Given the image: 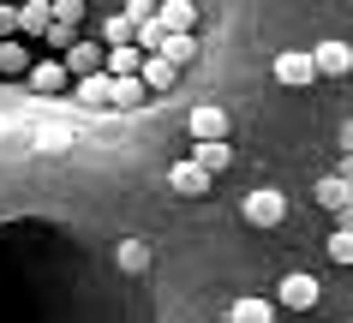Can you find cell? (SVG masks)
I'll return each instance as SVG.
<instances>
[{
    "mask_svg": "<svg viewBox=\"0 0 353 323\" xmlns=\"http://www.w3.org/2000/svg\"><path fill=\"white\" fill-rule=\"evenodd\" d=\"M240 216L252 222V228H281V222H288V198H281L276 186H258V191L240 198Z\"/></svg>",
    "mask_w": 353,
    "mask_h": 323,
    "instance_id": "6da1fadb",
    "label": "cell"
},
{
    "mask_svg": "<svg viewBox=\"0 0 353 323\" xmlns=\"http://www.w3.org/2000/svg\"><path fill=\"white\" fill-rule=\"evenodd\" d=\"M270 72H276V84H288V90H305V84H317V60L305 54V48H288V54L270 60Z\"/></svg>",
    "mask_w": 353,
    "mask_h": 323,
    "instance_id": "7a4b0ae2",
    "label": "cell"
},
{
    "mask_svg": "<svg viewBox=\"0 0 353 323\" xmlns=\"http://www.w3.org/2000/svg\"><path fill=\"white\" fill-rule=\"evenodd\" d=\"M66 78H72V72H66V60H30L24 84H30L37 96H60V90H66Z\"/></svg>",
    "mask_w": 353,
    "mask_h": 323,
    "instance_id": "3957f363",
    "label": "cell"
},
{
    "mask_svg": "<svg viewBox=\"0 0 353 323\" xmlns=\"http://www.w3.org/2000/svg\"><path fill=\"white\" fill-rule=\"evenodd\" d=\"M288 311H312L317 305V275H305V269H294V275H281V293H276Z\"/></svg>",
    "mask_w": 353,
    "mask_h": 323,
    "instance_id": "277c9868",
    "label": "cell"
},
{
    "mask_svg": "<svg viewBox=\"0 0 353 323\" xmlns=\"http://www.w3.org/2000/svg\"><path fill=\"white\" fill-rule=\"evenodd\" d=\"M102 60H108V42H84V37H72V48H66V72H72V78L102 72Z\"/></svg>",
    "mask_w": 353,
    "mask_h": 323,
    "instance_id": "5b68a950",
    "label": "cell"
},
{
    "mask_svg": "<svg viewBox=\"0 0 353 323\" xmlns=\"http://www.w3.org/2000/svg\"><path fill=\"white\" fill-rule=\"evenodd\" d=\"M312 60H317V78H347L353 72V48L347 42H317Z\"/></svg>",
    "mask_w": 353,
    "mask_h": 323,
    "instance_id": "8992f818",
    "label": "cell"
},
{
    "mask_svg": "<svg viewBox=\"0 0 353 323\" xmlns=\"http://www.w3.org/2000/svg\"><path fill=\"white\" fill-rule=\"evenodd\" d=\"M78 102H84V108H108V102H114V72H108V66L78 78Z\"/></svg>",
    "mask_w": 353,
    "mask_h": 323,
    "instance_id": "52a82bcc",
    "label": "cell"
},
{
    "mask_svg": "<svg viewBox=\"0 0 353 323\" xmlns=\"http://www.w3.org/2000/svg\"><path fill=\"white\" fill-rule=\"evenodd\" d=\"M168 180H174V191H186V198H204L216 174H210L204 162H174V174H168Z\"/></svg>",
    "mask_w": 353,
    "mask_h": 323,
    "instance_id": "ba28073f",
    "label": "cell"
},
{
    "mask_svg": "<svg viewBox=\"0 0 353 323\" xmlns=\"http://www.w3.org/2000/svg\"><path fill=\"white\" fill-rule=\"evenodd\" d=\"M72 144H78V132L66 126V120H42V126H37V150L42 156H66Z\"/></svg>",
    "mask_w": 353,
    "mask_h": 323,
    "instance_id": "9c48e42d",
    "label": "cell"
},
{
    "mask_svg": "<svg viewBox=\"0 0 353 323\" xmlns=\"http://www.w3.org/2000/svg\"><path fill=\"white\" fill-rule=\"evenodd\" d=\"M144 96H150L144 72H120V78H114V102H108V108H144Z\"/></svg>",
    "mask_w": 353,
    "mask_h": 323,
    "instance_id": "30bf717a",
    "label": "cell"
},
{
    "mask_svg": "<svg viewBox=\"0 0 353 323\" xmlns=\"http://www.w3.org/2000/svg\"><path fill=\"white\" fill-rule=\"evenodd\" d=\"M192 162H204L210 174H222L234 162V150H228V138H192Z\"/></svg>",
    "mask_w": 353,
    "mask_h": 323,
    "instance_id": "8fae6325",
    "label": "cell"
},
{
    "mask_svg": "<svg viewBox=\"0 0 353 323\" xmlns=\"http://www.w3.org/2000/svg\"><path fill=\"white\" fill-rule=\"evenodd\" d=\"M48 24H54V6L48 0H24L19 6V37H42Z\"/></svg>",
    "mask_w": 353,
    "mask_h": 323,
    "instance_id": "7c38bea8",
    "label": "cell"
},
{
    "mask_svg": "<svg viewBox=\"0 0 353 323\" xmlns=\"http://www.w3.org/2000/svg\"><path fill=\"white\" fill-rule=\"evenodd\" d=\"M156 54H168L174 66H192V60H198V37H192V30H168Z\"/></svg>",
    "mask_w": 353,
    "mask_h": 323,
    "instance_id": "4fadbf2b",
    "label": "cell"
},
{
    "mask_svg": "<svg viewBox=\"0 0 353 323\" xmlns=\"http://www.w3.org/2000/svg\"><path fill=\"white\" fill-rule=\"evenodd\" d=\"M138 72H144V84H150V90H174L180 66H174L168 54H144V66H138Z\"/></svg>",
    "mask_w": 353,
    "mask_h": 323,
    "instance_id": "5bb4252c",
    "label": "cell"
},
{
    "mask_svg": "<svg viewBox=\"0 0 353 323\" xmlns=\"http://www.w3.org/2000/svg\"><path fill=\"white\" fill-rule=\"evenodd\" d=\"M192 138H228V108H192Z\"/></svg>",
    "mask_w": 353,
    "mask_h": 323,
    "instance_id": "9a60e30c",
    "label": "cell"
},
{
    "mask_svg": "<svg viewBox=\"0 0 353 323\" xmlns=\"http://www.w3.org/2000/svg\"><path fill=\"white\" fill-rule=\"evenodd\" d=\"M156 19H162V30H192V24H198V6H192V0H162Z\"/></svg>",
    "mask_w": 353,
    "mask_h": 323,
    "instance_id": "2e32d148",
    "label": "cell"
},
{
    "mask_svg": "<svg viewBox=\"0 0 353 323\" xmlns=\"http://www.w3.org/2000/svg\"><path fill=\"white\" fill-rule=\"evenodd\" d=\"M114 264L126 269V275H144L150 269V246L144 240H120V246H114Z\"/></svg>",
    "mask_w": 353,
    "mask_h": 323,
    "instance_id": "e0dca14e",
    "label": "cell"
},
{
    "mask_svg": "<svg viewBox=\"0 0 353 323\" xmlns=\"http://www.w3.org/2000/svg\"><path fill=\"white\" fill-rule=\"evenodd\" d=\"M228 323H276V305L270 300H234L228 305Z\"/></svg>",
    "mask_w": 353,
    "mask_h": 323,
    "instance_id": "ac0fdd59",
    "label": "cell"
},
{
    "mask_svg": "<svg viewBox=\"0 0 353 323\" xmlns=\"http://www.w3.org/2000/svg\"><path fill=\"white\" fill-rule=\"evenodd\" d=\"M102 66H108L114 78H120V72H138V66H144V48H138V42H114Z\"/></svg>",
    "mask_w": 353,
    "mask_h": 323,
    "instance_id": "d6986e66",
    "label": "cell"
},
{
    "mask_svg": "<svg viewBox=\"0 0 353 323\" xmlns=\"http://www.w3.org/2000/svg\"><path fill=\"white\" fill-rule=\"evenodd\" d=\"M30 72V54H24V42L0 37V78H24Z\"/></svg>",
    "mask_w": 353,
    "mask_h": 323,
    "instance_id": "ffe728a7",
    "label": "cell"
},
{
    "mask_svg": "<svg viewBox=\"0 0 353 323\" xmlns=\"http://www.w3.org/2000/svg\"><path fill=\"white\" fill-rule=\"evenodd\" d=\"M347 198H353V186L341 180V174H330V180H317V204H323V209H341Z\"/></svg>",
    "mask_w": 353,
    "mask_h": 323,
    "instance_id": "44dd1931",
    "label": "cell"
},
{
    "mask_svg": "<svg viewBox=\"0 0 353 323\" xmlns=\"http://www.w3.org/2000/svg\"><path fill=\"white\" fill-rule=\"evenodd\" d=\"M162 19H138V30H132V42H138V48H144V54H156V48H162Z\"/></svg>",
    "mask_w": 353,
    "mask_h": 323,
    "instance_id": "7402d4cb",
    "label": "cell"
},
{
    "mask_svg": "<svg viewBox=\"0 0 353 323\" xmlns=\"http://www.w3.org/2000/svg\"><path fill=\"white\" fill-rule=\"evenodd\" d=\"M72 37H78V24H66V19H54L48 30H42V42H48L54 54H66V48H72Z\"/></svg>",
    "mask_w": 353,
    "mask_h": 323,
    "instance_id": "603a6c76",
    "label": "cell"
},
{
    "mask_svg": "<svg viewBox=\"0 0 353 323\" xmlns=\"http://www.w3.org/2000/svg\"><path fill=\"white\" fill-rule=\"evenodd\" d=\"M132 30H138V24H132L126 12H114V19H102V42H108V48H114V42H132Z\"/></svg>",
    "mask_w": 353,
    "mask_h": 323,
    "instance_id": "cb8c5ba5",
    "label": "cell"
},
{
    "mask_svg": "<svg viewBox=\"0 0 353 323\" xmlns=\"http://www.w3.org/2000/svg\"><path fill=\"white\" fill-rule=\"evenodd\" d=\"M330 258H335V264H353V228H335L330 233Z\"/></svg>",
    "mask_w": 353,
    "mask_h": 323,
    "instance_id": "d4e9b609",
    "label": "cell"
},
{
    "mask_svg": "<svg viewBox=\"0 0 353 323\" xmlns=\"http://www.w3.org/2000/svg\"><path fill=\"white\" fill-rule=\"evenodd\" d=\"M48 6H54V19H66V24L84 19V0H48Z\"/></svg>",
    "mask_w": 353,
    "mask_h": 323,
    "instance_id": "484cf974",
    "label": "cell"
},
{
    "mask_svg": "<svg viewBox=\"0 0 353 323\" xmlns=\"http://www.w3.org/2000/svg\"><path fill=\"white\" fill-rule=\"evenodd\" d=\"M156 6H162V0H126V19L138 24V19H156Z\"/></svg>",
    "mask_w": 353,
    "mask_h": 323,
    "instance_id": "4316f807",
    "label": "cell"
},
{
    "mask_svg": "<svg viewBox=\"0 0 353 323\" xmlns=\"http://www.w3.org/2000/svg\"><path fill=\"white\" fill-rule=\"evenodd\" d=\"M0 37H19V6H0Z\"/></svg>",
    "mask_w": 353,
    "mask_h": 323,
    "instance_id": "83f0119b",
    "label": "cell"
},
{
    "mask_svg": "<svg viewBox=\"0 0 353 323\" xmlns=\"http://www.w3.org/2000/svg\"><path fill=\"white\" fill-rule=\"evenodd\" d=\"M335 174H341V180L353 186V150H341V156H335Z\"/></svg>",
    "mask_w": 353,
    "mask_h": 323,
    "instance_id": "f1b7e54d",
    "label": "cell"
},
{
    "mask_svg": "<svg viewBox=\"0 0 353 323\" xmlns=\"http://www.w3.org/2000/svg\"><path fill=\"white\" fill-rule=\"evenodd\" d=\"M335 228H353V198H347L341 209H335Z\"/></svg>",
    "mask_w": 353,
    "mask_h": 323,
    "instance_id": "f546056e",
    "label": "cell"
},
{
    "mask_svg": "<svg viewBox=\"0 0 353 323\" xmlns=\"http://www.w3.org/2000/svg\"><path fill=\"white\" fill-rule=\"evenodd\" d=\"M341 150H353V120H347V126H341Z\"/></svg>",
    "mask_w": 353,
    "mask_h": 323,
    "instance_id": "4dcf8cb0",
    "label": "cell"
},
{
    "mask_svg": "<svg viewBox=\"0 0 353 323\" xmlns=\"http://www.w3.org/2000/svg\"><path fill=\"white\" fill-rule=\"evenodd\" d=\"M6 132H12V120H6V114H0V138H6Z\"/></svg>",
    "mask_w": 353,
    "mask_h": 323,
    "instance_id": "1f68e13d",
    "label": "cell"
}]
</instances>
